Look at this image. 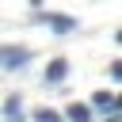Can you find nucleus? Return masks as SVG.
<instances>
[{"label": "nucleus", "mask_w": 122, "mask_h": 122, "mask_svg": "<svg viewBox=\"0 0 122 122\" xmlns=\"http://www.w3.org/2000/svg\"><path fill=\"white\" fill-rule=\"evenodd\" d=\"M114 42H118V46H122V30H118V34H114Z\"/></svg>", "instance_id": "7"}, {"label": "nucleus", "mask_w": 122, "mask_h": 122, "mask_svg": "<svg viewBox=\"0 0 122 122\" xmlns=\"http://www.w3.org/2000/svg\"><path fill=\"white\" fill-rule=\"evenodd\" d=\"M0 61H4L8 69H19L23 61H30V53H27L23 46H0Z\"/></svg>", "instance_id": "1"}, {"label": "nucleus", "mask_w": 122, "mask_h": 122, "mask_svg": "<svg viewBox=\"0 0 122 122\" xmlns=\"http://www.w3.org/2000/svg\"><path fill=\"white\" fill-rule=\"evenodd\" d=\"M42 19H46L50 27H57V30H72V27H76L72 15H42Z\"/></svg>", "instance_id": "3"}, {"label": "nucleus", "mask_w": 122, "mask_h": 122, "mask_svg": "<svg viewBox=\"0 0 122 122\" xmlns=\"http://www.w3.org/2000/svg\"><path fill=\"white\" fill-rule=\"evenodd\" d=\"M34 118H38V122H61V114H57V111H50V107L34 111Z\"/></svg>", "instance_id": "5"}, {"label": "nucleus", "mask_w": 122, "mask_h": 122, "mask_svg": "<svg viewBox=\"0 0 122 122\" xmlns=\"http://www.w3.org/2000/svg\"><path fill=\"white\" fill-rule=\"evenodd\" d=\"M65 72H69V65H65V57H57V61H50L46 80H50V84H57V80H65Z\"/></svg>", "instance_id": "2"}, {"label": "nucleus", "mask_w": 122, "mask_h": 122, "mask_svg": "<svg viewBox=\"0 0 122 122\" xmlns=\"http://www.w3.org/2000/svg\"><path fill=\"white\" fill-rule=\"evenodd\" d=\"M69 122H92V111H88L84 103H72V107H69Z\"/></svg>", "instance_id": "4"}, {"label": "nucleus", "mask_w": 122, "mask_h": 122, "mask_svg": "<svg viewBox=\"0 0 122 122\" xmlns=\"http://www.w3.org/2000/svg\"><path fill=\"white\" fill-rule=\"evenodd\" d=\"M111 76H114V80H122V61H114V65H111Z\"/></svg>", "instance_id": "6"}]
</instances>
